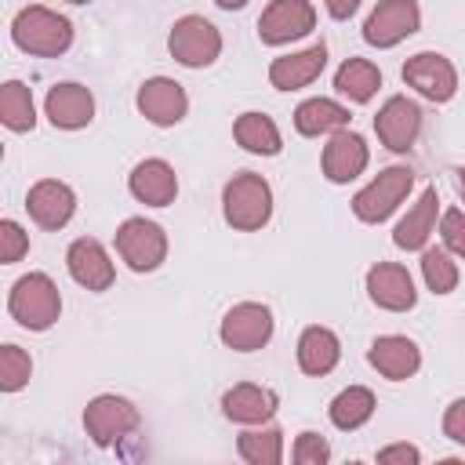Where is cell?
<instances>
[{
    "label": "cell",
    "instance_id": "obj_3",
    "mask_svg": "<svg viewBox=\"0 0 465 465\" xmlns=\"http://www.w3.org/2000/svg\"><path fill=\"white\" fill-rule=\"evenodd\" d=\"M222 214L240 232H258L272 218V189L262 174L240 171L222 189Z\"/></svg>",
    "mask_w": 465,
    "mask_h": 465
},
{
    "label": "cell",
    "instance_id": "obj_32",
    "mask_svg": "<svg viewBox=\"0 0 465 465\" xmlns=\"http://www.w3.org/2000/svg\"><path fill=\"white\" fill-rule=\"evenodd\" d=\"M33 374V360L25 349L18 345H4L0 349V389L4 392H18Z\"/></svg>",
    "mask_w": 465,
    "mask_h": 465
},
{
    "label": "cell",
    "instance_id": "obj_22",
    "mask_svg": "<svg viewBox=\"0 0 465 465\" xmlns=\"http://www.w3.org/2000/svg\"><path fill=\"white\" fill-rule=\"evenodd\" d=\"M436 211H440V193L436 185H425L421 196L407 207V214L392 229V243L400 251H425L429 236L436 232Z\"/></svg>",
    "mask_w": 465,
    "mask_h": 465
},
{
    "label": "cell",
    "instance_id": "obj_15",
    "mask_svg": "<svg viewBox=\"0 0 465 465\" xmlns=\"http://www.w3.org/2000/svg\"><path fill=\"white\" fill-rule=\"evenodd\" d=\"M367 298L385 312H407V309H414L418 291H414V280L403 265L378 262L367 269Z\"/></svg>",
    "mask_w": 465,
    "mask_h": 465
},
{
    "label": "cell",
    "instance_id": "obj_40",
    "mask_svg": "<svg viewBox=\"0 0 465 465\" xmlns=\"http://www.w3.org/2000/svg\"><path fill=\"white\" fill-rule=\"evenodd\" d=\"M454 174H458V193H461V200H465V167H458Z\"/></svg>",
    "mask_w": 465,
    "mask_h": 465
},
{
    "label": "cell",
    "instance_id": "obj_21",
    "mask_svg": "<svg viewBox=\"0 0 465 465\" xmlns=\"http://www.w3.org/2000/svg\"><path fill=\"white\" fill-rule=\"evenodd\" d=\"M323 65H327V44L320 40V44H312V47H305V51L272 58V65H269V84H272L276 91H302V87H309V84L323 73Z\"/></svg>",
    "mask_w": 465,
    "mask_h": 465
},
{
    "label": "cell",
    "instance_id": "obj_19",
    "mask_svg": "<svg viewBox=\"0 0 465 465\" xmlns=\"http://www.w3.org/2000/svg\"><path fill=\"white\" fill-rule=\"evenodd\" d=\"M127 189L145 207H167L178 196V174H174V167L167 160L149 156V160L134 163V171L127 174Z\"/></svg>",
    "mask_w": 465,
    "mask_h": 465
},
{
    "label": "cell",
    "instance_id": "obj_18",
    "mask_svg": "<svg viewBox=\"0 0 465 465\" xmlns=\"http://www.w3.org/2000/svg\"><path fill=\"white\" fill-rule=\"evenodd\" d=\"M367 160H371V149L356 131H334L331 142L323 145V160L320 163H323V178L327 182L345 185V182L363 174Z\"/></svg>",
    "mask_w": 465,
    "mask_h": 465
},
{
    "label": "cell",
    "instance_id": "obj_12",
    "mask_svg": "<svg viewBox=\"0 0 465 465\" xmlns=\"http://www.w3.org/2000/svg\"><path fill=\"white\" fill-rule=\"evenodd\" d=\"M134 105H138V113H142L149 124H156V127H174V124H182L185 113H189V94H185V87H182L178 80H171V76H153V80H145V84L138 87Z\"/></svg>",
    "mask_w": 465,
    "mask_h": 465
},
{
    "label": "cell",
    "instance_id": "obj_2",
    "mask_svg": "<svg viewBox=\"0 0 465 465\" xmlns=\"http://www.w3.org/2000/svg\"><path fill=\"white\" fill-rule=\"evenodd\" d=\"M7 312L25 331H47V327H54L58 316H62L58 283L47 272H25V276H18L11 283V294H7Z\"/></svg>",
    "mask_w": 465,
    "mask_h": 465
},
{
    "label": "cell",
    "instance_id": "obj_29",
    "mask_svg": "<svg viewBox=\"0 0 465 465\" xmlns=\"http://www.w3.org/2000/svg\"><path fill=\"white\" fill-rule=\"evenodd\" d=\"M236 450L247 465H280L283 461V432L276 425H262V429H247L236 440Z\"/></svg>",
    "mask_w": 465,
    "mask_h": 465
},
{
    "label": "cell",
    "instance_id": "obj_25",
    "mask_svg": "<svg viewBox=\"0 0 465 465\" xmlns=\"http://www.w3.org/2000/svg\"><path fill=\"white\" fill-rule=\"evenodd\" d=\"M345 124H349V109L338 105L334 98H305V102L294 109V127H298V134H305V138H320V134L345 131Z\"/></svg>",
    "mask_w": 465,
    "mask_h": 465
},
{
    "label": "cell",
    "instance_id": "obj_7",
    "mask_svg": "<svg viewBox=\"0 0 465 465\" xmlns=\"http://www.w3.org/2000/svg\"><path fill=\"white\" fill-rule=\"evenodd\" d=\"M116 254L134 272H153L167 258V232L149 218H127L116 229Z\"/></svg>",
    "mask_w": 465,
    "mask_h": 465
},
{
    "label": "cell",
    "instance_id": "obj_37",
    "mask_svg": "<svg viewBox=\"0 0 465 465\" xmlns=\"http://www.w3.org/2000/svg\"><path fill=\"white\" fill-rule=\"evenodd\" d=\"M443 436L465 447V400H454V403L443 411Z\"/></svg>",
    "mask_w": 465,
    "mask_h": 465
},
{
    "label": "cell",
    "instance_id": "obj_23",
    "mask_svg": "<svg viewBox=\"0 0 465 465\" xmlns=\"http://www.w3.org/2000/svg\"><path fill=\"white\" fill-rule=\"evenodd\" d=\"M276 407H280L276 392L265 385H254V381H240L222 396V414L236 425H265V421H272Z\"/></svg>",
    "mask_w": 465,
    "mask_h": 465
},
{
    "label": "cell",
    "instance_id": "obj_24",
    "mask_svg": "<svg viewBox=\"0 0 465 465\" xmlns=\"http://www.w3.org/2000/svg\"><path fill=\"white\" fill-rule=\"evenodd\" d=\"M338 360H341V341H338V334L331 327L312 323V327L302 331V338H298V367L305 374H312V378L331 374L338 367Z\"/></svg>",
    "mask_w": 465,
    "mask_h": 465
},
{
    "label": "cell",
    "instance_id": "obj_38",
    "mask_svg": "<svg viewBox=\"0 0 465 465\" xmlns=\"http://www.w3.org/2000/svg\"><path fill=\"white\" fill-rule=\"evenodd\" d=\"M323 7H327V15H331V18H338V22H345L349 15H356V7H360V0H323Z\"/></svg>",
    "mask_w": 465,
    "mask_h": 465
},
{
    "label": "cell",
    "instance_id": "obj_31",
    "mask_svg": "<svg viewBox=\"0 0 465 465\" xmlns=\"http://www.w3.org/2000/svg\"><path fill=\"white\" fill-rule=\"evenodd\" d=\"M421 276L432 294H450L458 287V265L443 247H425L421 251Z\"/></svg>",
    "mask_w": 465,
    "mask_h": 465
},
{
    "label": "cell",
    "instance_id": "obj_13",
    "mask_svg": "<svg viewBox=\"0 0 465 465\" xmlns=\"http://www.w3.org/2000/svg\"><path fill=\"white\" fill-rule=\"evenodd\" d=\"M374 131H378V142L389 153H407L418 142V134H421V109H418V102H411L407 94H392L378 109Z\"/></svg>",
    "mask_w": 465,
    "mask_h": 465
},
{
    "label": "cell",
    "instance_id": "obj_28",
    "mask_svg": "<svg viewBox=\"0 0 465 465\" xmlns=\"http://www.w3.org/2000/svg\"><path fill=\"white\" fill-rule=\"evenodd\" d=\"M327 414H331L334 429L352 432V429H360V425L371 421V414H374V392H371L367 385H349V389H341V392L331 400Z\"/></svg>",
    "mask_w": 465,
    "mask_h": 465
},
{
    "label": "cell",
    "instance_id": "obj_1",
    "mask_svg": "<svg viewBox=\"0 0 465 465\" xmlns=\"http://www.w3.org/2000/svg\"><path fill=\"white\" fill-rule=\"evenodd\" d=\"M11 40L15 47H22L25 54H40V58H58L73 47V22L44 4H29L15 15L11 22Z\"/></svg>",
    "mask_w": 465,
    "mask_h": 465
},
{
    "label": "cell",
    "instance_id": "obj_17",
    "mask_svg": "<svg viewBox=\"0 0 465 465\" xmlns=\"http://www.w3.org/2000/svg\"><path fill=\"white\" fill-rule=\"evenodd\" d=\"M25 211L40 229H62L76 214V193L58 178H40L25 196Z\"/></svg>",
    "mask_w": 465,
    "mask_h": 465
},
{
    "label": "cell",
    "instance_id": "obj_36",
    "mask_svg": "<svg viewBox=\"0 0 465 465\" xmlns=\"http://www.w3.org/2000/svg\"><path fill=\"white\" fill-rule=\"evenodd\" d=\"M378 461L381 465H418L421 461V450L414 443H389L378 450Z\"/></svg>",
    "mask_w": 465,
    "mask_h": 465
},
{
    "label": "cell",
    "instance_id": "obj_33",
    "mask_svg": "<svg viewBox=\"0 0 465 465\" xmlns=\"http://www.w3.org/2000/svg\"><path fill=\"white\" fill-rule=\"evenodd\" d=\"M25 251H29V232H25L18 222L4 218V222H0V262H4V265H15Z\"/></svg>",
    "mask_w": 465,
    "mask_h": 465
},
{
    "label": "cell",
    "instance_id": "obj_30",
    "mask_svg": "<svg viewBox=\"0 0 465 465\" xmlns=\"http://www.w3.org/2000/svg\"><path fill=\"white\" fill-rule=\"evenodd\" d=\"M0 120H4L7 131H33L36 127L33 91L22 80H7L0 87Z\"/></svg>",
    "mask_w": 465,
    "mask_h": 465
},
{
    "label": "cell",
    "instance_id": "obj_20",
    "mask_svg": "<svg viewBox=\"0 0 465 465\" xmlns=\"http://www.w3.org/2000/svg\"><path fill=\"white\" fill-rule=\"evenodd\" d=\"M367 360H371V367H374L381 378H389V381H407V378H414L418 367H421V349H418L411 338H403V334H381V338L371 341Z\"/></svg>",
    "mask_w": 465,
    "mask_h": 465
},
{
    "label": "cell",
    "instance_id": "obj_26",
    "mask_svg": "<svg viewBox=\"0 0 465 465\" xmlns=\"http://www.w3.org/2000/svg\"><path fill=\"white\" fill-rule=\"evenodd\" d=\"M232 138H236L240 149H247L254 156H276L283 149L280 127L265 113H240L236 124H232Z\"/></svg>",
    "mask_w": 465,
    "mask_h": 465
},
{
    "label": "cell",
    "instance_id": "obj_35",
    "mask_svg": "<svg viewBox=\"0 0 465 465\" xmlns=\"http://www.w3.org/2000/svg\"><path fill=\"white\" fill-rule=\"evenodd\" d=\"M440 236H443V247H447L450 254L465 258V211H458V207L443 211V218H440Z\"/></svg>",
    "mask_w": 465,
    "mask_h": 465
},
{
    "label": "cell",
    "instance_id": "obj_27",
    "mask_svg": "<svg viewBox=\"0 0 465 465\" xmlns=\"http://www.w3.org/2000/svg\"><path fill=\"white\" fill-rule=\"evenodd\" d=\"M378 87H381V73H378V65L367 62V58H345V62L338 65V73H334V91L345 94V98L356 102V105L371 102V98L378 94Z\"/></svg>",
    "mask_w": 465,
    "mask_h": 465
},
{
    "label": "cell",
    "instance_id": "obj_16",
    "mask_svg": "<svg viewBox=\"0 0 465 465\" xmlns=\"http://www.w3.org/2000/svg\"><path fill=\"white\" fill-rule=\"evenodd\" d=\"M44 113L47 120L58 127V131H80L94 120V94L84 87V84H73V80H62L47 91L44 98Z\"/></svg>",
    "mask_w": 465,
    "mask_h": 465
},
{
    "label": "cell",
    "instance_id": "obj_11",
    "mask_svg": "<svg viewBox=\"0 0 465 465\" xmlns=\"http://www.w3.org/2000/svg\"><path fill=\"white\" fill-rule=\"evenodd\" d=\"M316 25V7L309 0H269L258 18V40L269 47L291 44Z\"/></svg>",
    "mask_w": 465,
    "mask_h": 465
},
{
    "label": "cell",
    "instance_id": "obj_4",
    "mask_svg": "<svg viewBox=\"0 0 465 465\" xmlns=\"http://www.w3.org/2000/svg\"><path fill=\"white\" fill-rule=\"evenodd\" d=\"M414 185V171L407 163H392L385 171H378V178H371L356 196H352V214L367 225H378L385 222L411 193Z\"/></svg>",
    "mask_w": 465,
    "mask_h": 465
},
{
    "label": "cell",
    "instance_id": "obj_6",
    "mask_svg": "<svg viewBox=\"0 0 465 465\" xmlns=\"http://www.w3.org/2000/svg\"><path fill=\"white\" fill-rule=\"evenodd\" d=\"M138 421H142L138 407H134L131 400L116 396V392H102V396H94V400L84 407V429H87V436H91L98 447L120 443L124 436H131V432L138 429Z\"/></svg>",
    "mask_w": 465,
    "mask_h": 465
},
{
    "label": "cell",
    "instance_id": "obj_8",
    "mask_svg": "<svg viewBox=\"0 0 465 465\" xmlns=\"http://www.w3.org/2000/svg\"><path fill=\"white\" fill-rule=\"evenodd\" d=\"M218 338L232 352H254L272 338V312L262 302H240L222 316Z\"/></svg>",
    "mask_w": 465,
    "mask_h": 465
},
{
    "label": "cell",
    "instance_id": "obj_10",
    "mask_svg": "<svg viewBox=\"0 0 465 465\" xmlns=\"http://www.w3.org/2000/svg\"><path fill=\"white\" fill-rule=\"evenodd\" d=\"M421 25V7L414 0H378V7L363 22V40L371 47H396Z\"/></svg>",
    "mask_w": 465,
    "mask_h": 465
},
{
    "label": "cell",
    "instance_id": "obj_14",
    "mask_svg": "<svg viewBox=\"0 0 465 465\" xmlns=\"http://www.w3.org/2000/svg\"><path fill=\"white\" fill-rule=\"evenodd\" d=\"M65 269H69V276L80 283V287H87V291H109L113 287V280H116V265H113V258H109V251L94 240V236H80V240H73L69 243V251H65Z\"/></svg>",
    "mask_w": 465,
    "mask_h": 465
},
{
    "label": "cell",
    "instance_id": "obj_41",
    "mask_svg": "<svg viewBox=\"0 0 465 465\" xmlns=\"http://www.w3.org/2000/svg\"><path fill=\"white\" fill-rule=\"evenodd\" d=\"M69 4H91V0H69Z\"/></svg>",
    "mask_w": 465,
    "mask_h": 465
},
{
    "label": "cell",
    "instance_id": "obj_34",
    "mask_svg": "<svg viewBox=\"0 0 465 465\" xmlns=\"http://www.w3.org/2000/svg\"><path fill=\"white\" fill-rule=\"evenodd\" d=\"M327 458H331V447L320 432H312V429L298 432V440H294V461L298 465H323Z\"/></svg>",
    "mask_w": 465,
    "mask_h": 465
},
{
    "label": "cell",
    "instance_id": "obj_9",
    "mask_svg": "<svg viewBox=\"0 0 465 465\" xmlns=\"http://www.w3.org/2000/svg\"><path fill=\"white\" fill-rule=\"evenodd\" d=\"M403 84H411L429 102H450L458 91V69L440 51H418L403 62Z\"/></svg>",
    "mask_w": 465,
    "mask_h": 465
},
{
    "label": "cell",
    "instance_id": "obj_5",
    "mask_svg": "<svg viewBox=\"0 0 465 465\" xmlns=\"http://www.w3.org/2000/svg\"><path fill=\"white\" fill-rule=\"evenodd\" d=\"M167 51L185 69H203L222 54V33L203 15H182L167 33Z\"/></svg>",
    "mask_w": 465,
    "mask_h": 465
},
{
    "label": "cell",
    "instance_id": "obj_39",
    "mask_svg": "<svg viewBox=\"0 0 465 465\" xmlns=\"http://www.w3.org/2000/svg\"><path fill=\"white\" fill-rule=\"evenodd\" d=\"M222 11H240V7H247V0H214Z\"/></svg>",
    "mask_w": 465,
    "mask_h": 465
}]
</instances>
